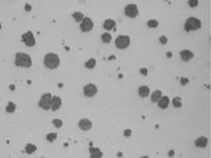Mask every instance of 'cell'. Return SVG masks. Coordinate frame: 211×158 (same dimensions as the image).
Listing matches in <instances>:
<instances>
[{
	"mask_svg": "<svg viewBox=\"0 0 211 158\" xmlns=\"http://www.w3.org/2000/svg\"><path fill=\"white\" fill-rule=\"evenodd\" d=\"M180 56H181V58L184 60V61L187 62L194 57V53L189 50H184V51H181V53H180Z\"/></svg>",
	"mask_w": 211,
	"mask_h": 158,
	"instance_id": "12",
	"label": "cell"
},
{
	"mask_svg": "<svg viewBox=\"0 0 211 158\" xmlns=\"http://www.w3.org/2000/svg\"><path fill=\"white\" fill-rule=\"evenodd\" d=\"M166 54H167V57H171V56H172V53H171L170 51H167Z\"/></svg>",
	"mask_w": 211,
	"mask_h": 158,
	"instance_id": "34",
	"label": "cell"
},
{
	"mask_svg": "<svg viewBox=\"0 0 211 158\" xmlns=\"http://www.w3.org/2000/svg\"><path fill=\"white\" fill-rule=\"evenodd\" d=\"M207 144H208V140L205 137H200L198 140H195V145H197L198 147H205Z\"/></svg>",
	"mask_w": 211,
	"mask_h": 158,
	"instance_id": "14",
	"label": "cell"
},
{
	"mask_svg": "<svg viewBox=\"0 0 211 158\" xmlns=\"http://www.w3.org/2000/svg\"><path fill=\"white\" fill-rule=\"evenodd\" d=\"M201 27V22L197 18H189V19L186 20L184 28L186 31L190 32V31H194V30H198Z\"/></svg>",
	"mask_w": 211,
	"mask_h": 158,
	"instance_id": "3",
	"label": "cell"
},
{
	"mask_svg": "<svg viewBox=\"0 0 211 158\" xmlns=\"http://www.w3.org/2000/svg\"><path fill=\"white\" fill-rule=\"evenodd\" d=\"M44 65L49 69H56L59 65V57L57 53H47L44 57Z\"/></svg>",
	"mask_w": 211,
	"mask_h": 158,
	"instance_id": "2",
	"label": "cell"
},
{
	"mask_svg": "<svg viewBox=\"0 0 211 158\" xmlns=\"http://www.w3.org/2000/svg\"><path fill=\"white\" fill-rule=\"evenodd\" d=\"M161 97V90H155L151 95V101L152 102H158Z\"/></svg>",
	"mask_w": 211,
	"mask_h": 158,
	"instance_id": "18",
	"label": "cell"
},
{
	"mask_svg": "<svg viewBox=\"0 0 211 158\" xmlns=\"http://www.w3.org/2000/svg\"><path fill=\"white\" fill-rule=\"evenodd\" d=\"M103 27H104V29L105 30H112V29H114L115 27H116V22H115V20H106L104 23H103Z\"/></svg>",
	"mask_w": 211,
	"mask_h": 158,
	"instance_id": "17",
	"label": "cell"
},
{
	"mask_svg": "<svg viewBox=\"0 0 211 158\" xmlns=\"http://www.w3.org/2000/svg\"><path fill=\"white\" fill-rule=\"evenodd\" d=\"M172 105H173L175 108H180V107L182 106L181 99H180L179 97H175V98H173V100H172Z\"/></svg>",
	"mask_w": 211,
	"mask_h": 158,
	"instance_id": "24",
	"label": "cell"
},
{
	"mask_svg": "<svg viewBox=\"0 0 211 158\" xmlns=\"http://www.w3.org/2000/svg\"><path fill=\"white\" fill-rule=\"evenodd\" d=\"M80 28L83 32H89L93 28V22L90 18H84L80 23Z\"/></svg>",
	"mask_w": 211,
	"mask_h": 158,
	"instance_id": "8",
	"label": "cell"
},
{
	"mask_svg": "<svg viewBox=\"0 0 211 158\" xmlns=\"http://www.w3.org/2000/svg\"><path fill=\"white\" fill-rule=\"evenodd\" d=\"M189 83V80L187 78H181V84L182 86H185L186 84Z\"/></svg>",
	"mask_w": 211,
	"mask_h": 158,
	"instance_id": "30",
	"label": "cell"
},
{
	"mask_svg": "<svg viewBox=\"0 0 211 158\" xmlns=\"http://www.w3.org/2000/svg\"><path fill=\"white\" fill-rule=\"evenodd\" d=\"M138 94L140 97H142V98L148 97L150 94V88L147 86H141L138 88Z\"/></svg>",
	"mask_w": 211,
	"mask_h": 158,
	"instance_id": "15",
	"label": "cell"
},
{
	"mask_svg": "<svg viewBox=\"0 0 211 158\" xmlns=\"http://www.w3.org/2000/svg\"><path fill=\"white\" fill-rule=\"evenodd\" d=\"M97 93V87L96 84H89L84 86V95L87 97H93Z\"/></svg>",
	"mask_w": 211,
	"mask_h": 158,
	"instance_id": "7",
	"label": "cell"
},
{
	"mask_svg": "<svg viewBox=\"0 0 211 158\" xmlns=\"http://www.w3.org/2000/svg\"><path fill=\"white\" fill-rule=\"evenodd\" d=\"M78 126L79 128L82 129L83 131H88V130H90L91 127H93V123H91V121L90 119H88V118H83V119L79 121Z\"/></svg>",
	"mask_w": 211,
	"mask_h": 158,
	"instance_id": "10",
	"label": "cell"
},
{
	"mask_svg": "<svg viewBox=\"0 0 211 158\" xmlns=\"http://www.w3.org/2000/svg\"><path fill=\"white\" fill-rule=\"evenodd\" d=\"M0 29H1V23H0Z\"/></svg>",
	"mask_w": 211,
	"mask_h": 158,
	"instance_id": "37",
	"label": "cell"
},
{
	"mask_svg": "<svg viewBox=\"0 0 211 158\" xmlns=\"http://www.w3.org/2000/svg\"><path fill=\"white\" fill-rule=\"evenodd\" d=\"M21 38H23V43L25 44L27 47H33L36 43L34 35H33V33L31 31H27L26 33H24Z\"/></svg>",
	"mask_w": 211,
	"mask_h": 158,
	"instance_id": "6",
	"label": "cell"
},
{
	"mask_svg": "<svg viewBox=\"0 0 211 158\" xmlns=\"http://www.w3.org/2000/svg\"><path fill=\"white\" fill-rule=\"evenodd\" d=\"M147 25L150 28H156L159 25V22L156 20H150L147 22Z\"/></svg>",
	"mask_w": 211,
	"mask_h": 158,
	"instance_id": "25",
	"label": "cell"
},
{
	"mask_svg": "<svg viewBox=\"0 0 211 158\" xmlns=\"http://www.w3.org/2000/svg\"><path fill=\"white\" fill-rule=\"evenodd\" d=\"M36 150H37V147H36L35 145H32V144H27L26 147H25V152L28 153V154H32L34 153Z\"/></svg>",
	"mask_w": 211,
	"mask_h": 158,
	"instance_id": "19",
	"label": "cell"
},
{
	"mask_svg": "<svg viewBox=\"0 0 211 158\" xmlns=\"http://www.w3.org/2000/svg\"><path fill=\"white\" fill-rule=\"evenodd\" d=\"M124 135L126 136V137H130V136L131 135V130H130V129L125 130V131H124Z\"/></svg>",
	"mask_w": 211,
	"mask_h": 158,
	"instance_id": "31",
	"label": "cell"
},
{
	"mask_svg": "<svg viewBox=\"0 0 211 158\" xmlns=\"http://www.w3.org/2000/svg\"><path fill=\"white\" fill-rule=\"evenodd\" d=\"M140 73H141L142 75L146 76V75H148V70L146 68H141V69H140Z\"/></svg>",
	"mask_w": 211,
	"mask_h": 158,
	"instance_id": "32",
	"label": "cell"
},
{
	"mask_svg": "<svg viewBox=\"0 0 211 158\" xmlns=\"http://www.w3.org/2000/svg\"><path fill=\"white\" fill-rule=\"evenodd\" d=\"M15 111H16V105H15L13 102H9L7 107H6V112L12 114V113H14Z\"/></svg>",
	"mask_w": 211,
	"mask_h": 158,
	"instance_id": "23",
	"label": "cell"
},
{
	"mask_svg": "<svg viewBox=\"0 0 211 158\" xmlns=\"http://www.w3.org/2000/svg\"><path fill=\"white\" fill-rule=\"evenodd\" d=\"M96 65V60L94 59V58L89 59L88 61L85 63V66H86V67H87L88 69H93Z\"/></svg>",
	"mask_w": 211,
	"mask_h": 158,
	"instance_id": "21",
	"label": "cell"
},
{
	"mask_svg": "<svg viewBox=\"0 0 211 158\" xmlns=\"http://www.w3.org/2000/svg\"><path fill=\"white\" fill-rule=\"evenodd\" d=\"M90 153H91V157H93V158H101L103 156L101 150L97 147H90Z\"/></svg>",
	"mask_w": 211,
	"mask_h": 158,
	"instance_id": "16",
	"label": "cell"
},
{
	"mask_svg": "<svg viewBox=\"0 0 211 158\" xmlns=\"http://www.w3.org/2000/svg\"><path fill=\"white\" fill-rule=\"evenodd\" d=\"M10 88H11L12 90H14V89H15V87L13 86V84H11V86H10Z\"/></svg>",
	"mask_w": 211,
	"mask_h": 158,
	"instance_id": "36",
	"label": "cell"
},
{
	"mask_svg": "<svg viewBox=\"0 0 211 158\" xmlns=\"http://www.w3.org/2000/svg\"><path fill=\"white\" fill-rule=\"evenodd\" d=\"M169 98L167 96H161V99L158 101V104H159V107H160L161 109H166L167 107H169Z\"/></svg>",
	"mask_w": 211,
	"mask_h": 158,
	"instance_id": "13",
	"label": "cell"
},
{
	"mask_svg": "<svg viewBox=\"0 0 211 158\" xmlns=\"http://www.w3.org/2000/svg\"><path fill=\"white\" fill-rule=\"evenodd\" d=\"M125 14L126 16L128 18H135L137 15H138V9H137V6L134 4H130L127 5L126 8H125Z\"/></svg>",
	"mask_w": 211,
	"mask_h": 158,
	"instance_id": "9",
	"label": "cell"
},
{
	"mask_svg": "<svg viewBox=\"0 0 211 158\" xmlns=\"http://www.w3.org/2000/svg\"><path fill=\"white\" fill-rule=\"evenodd\" d=\"M130 40L128 36H125V35H120L118 36L117 39L115 41L116 47L118 48H121V50H124V48H127L128 46H130Z\"/></svg>",
	"mask_w": 211,
	"mask_h": 158,
	"instance_id": "5",
	"label": "cell"
},
{
	"mask_svg": "<svg viewBox=\"0 0 211 158\" xmlns=\"http://www.w3.org/2000/svg\"><path fill=\"white\" fill-rule=\"evenodd\" d=\"M72 17L77 22H81L82 20H84V15L83 13H81V12H75V13L72 15Z\"/></svg>",
	"mask_w": 211,
	"mask_h": 158,
	"instance_id": "20",
	"label": "cell"
},
{
	"mask_svg": "<svg viewBox=\"0 0 211 158\" xmlns=\"http://www.w3.org/2000/svg\"><path fill=\"white\" fill-rule=\"evenodd\" d=\"M198 5V0H189V6H190V7L195 8V7H197Z\"/></svg>",
	"mask_w": 211,
	"mask_h": 158,
	"instance_id": "28",
	"label": "cell"
},
{
	"mask_svg": "<svg viewBox=\"0 0 211 158\" xmlns=\"http://www.w3.org/2000/svg\"><path fill=\"white\" fill-rule=\"evenodd\" d=\"M57 133H50V134H48L47 137H46V139L48 140L49 142H54L55 140L57 139Z\"/></svg>",
	"mask_w": 211,
	"mask_h": 158,
	"instance_id": "27",
	"label": "cell"
},
{
	"mask_svg": "<svg viewBox=\"0 0 211 158\" xmlns=\"http://www.w3.org/2000/svg\"><path fill=\"white\" fill-rule=\"evenodd\" d=\"M101 40H102L103 43H110L112 40V36L110 35L109 33L105 32L101 35Z\"/></svg>",
	"mask_w": 211,
	"mask_h": 158,
	"instance_id": "22",
	"label": "cell"
},
{
	"mask_svg": "<svg viewBox=\"0 0 211 158\" xmlns=\"http://www.w3.org/2000/svg\"><path fill=\"white\" fill-rule=\"evenodd\" d=\"M53 124L57 127V128H60V127L63 125V122H62V119H59V118H55V119L53 120Z\"/></svg>",
	"mask_w": 211,
	"mask_h": 158,
	"instance_id": "26",
	"label": "cell"
},
{
	"mask_svg": "<svg viewBox=\"0 0 211 158\" xmlns=\"http://www.w3.org/2000/svg\"><path fill=\"white\" fill-rule=\"evenodd\" d=\"M159 40H160V43L163 44V45H166L167 43V38L166 37V36H161Z\"/></svg>",
	"mask_w": 211,
	"mask_h": 158,
	"instance_id": "29",
	"label": "cell"
},
{
	"mask_svg": "<svg viewBox=\"0 0 211 158\" xmlns=\"http://www.w3.org/2000/svg\"><path fill=\"white\" fill-rule=\"evenodd\" d=\"M15 65L18 67L29 68L32 65L31 57L26 53H16V58H15Z\"/></svg>",
	"mask_w": 211,
	"mask_h": 158,
	"instance_id": "1",
	"label": "cell"
},
{
	"mask_svg": "<svg viewBox=\"0 0 211 158\" xmlns=\"http://www.w3.org/2000/svg\"><path fill=\"white\" fill-rule=\"evenodd\" d=\"M62 98L59 96H54L53 98H52L51 109L53 111H57L60 107H62Z\"/></svg>",
	"mask_w": 211,
	"mask_h": 158,
	"instance_id": "11",
	"label": "cell"
},
{
	"mask_svg": "<svg viewBox=\"0 0 211 158\" xmlns=\"http://www.w3.org/2000/svg\"><path fill=\"white\" fill-rule=\"evenodd\" d=\"M52 95L51 93H44L41 97L40 101H39L38 105L39 107H41L43 110L48 111L51 109V104H52Z\"/></svg>",
	"mask_w": 211,
	"mask_h": 158,
	"instance_id": "4",
	"label": "cell"
},
{
	"mask_svg": "<svg viewBox=\"0 0 211 158\" xmlns=\"http://www.w3.org/2000/svg\"><path fill=\"white\" fill-rule=\"evenodd\" d=\"M24 7H25V10H26L27 12L31 11V6H30L29 4H25V6H24Z\"/></svg>",
	"mask_w": 211,
	"mask_h": 158,
	"instance_id": "33",
	"label": "cell"
},
{
	"mask_svg": "<svg viewBox=\"0 0 211 158\" xmlns=\"http://www.w3.org/2000/svg\"><path fill=\"white\" fill-rule=\"evenodd\" d=\"M173 151H170V152H169V156H173Z\"/></svg>",
	"mask_w": 211,
	"mask_h": 158,
	"instance_id": "35",
	"label": "cell"
}]
</instances>
